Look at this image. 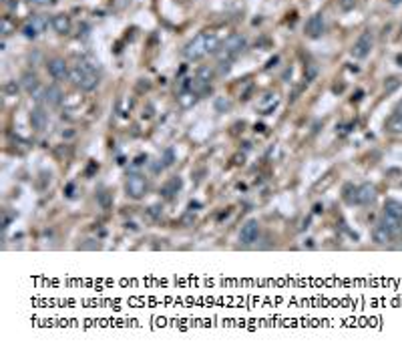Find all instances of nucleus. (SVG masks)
<instances>
[{
	"label": "nucleus",
	"mask_w": 402,
	"mask_h": 352,
	"mask_svg": "<svg viewBox=\"0 0 402 352\" xmlns=\"http://www.w3.org/2000/svg\"><path fill=\"white\" fill-rule=\"evenodd\" d=\"M45 103H46L48 107H58L60 103H63V91H60L56 85L46 87V91H45Z\"/></svg>",
	"instance_id": "nucleus-13"
},
{
	"label": "nucleus",
	"mask_w": 402,
	"mask_h": 352,
	"mask_svg": "<svg viewBox=\"0 0 402 352\" xmlns=\"http://www.w3.org/2000/svg\"><path fill=\"white\" fill-rule=\"evenodd\" d=\"M386 129L390 131V133H402V113H392L390 115V119L386 121Z\"/></svg>",
	"instance_id": "nucleus-18"
},
{
	"label": "nucleus",
	"mask_w": 402,
	"mask_h": 352,
	"mask_svg": "<svg viewBox=\"0 0 402 352\" xmlns=\"http://www.w3.org/2000/svg\"><path fill=\"white\" fill-rule=\"evenodd\" d=\"M258 236H260V223L256 220H250V221H245V225L239 231V242L245 246H252L258 240Z\"/></svg>",
	"instance_id": "nucleus-6"
},
{
	"label": "nucleus",
	"mask_w": 402,
	"mask_h": 352,
	"mask_svg": "<svg viewBox=\"0 0 402 352\" xmlns=\"http://www.w3.org/2000/svg\"><path fill=\"white\" fill-rule=\"evenodd\" d=\"M6 93H18V87L14 83H8L6 85Z\"/></svg>",
	"instance_id": "nucleus-26"
},
{
	"label": "nucleus",
	"mask_w": 402,
	"mask_h": 352,
	"mask_svg": "<svg viewBox=\"0 0 402 352\" xmlns=\"http://www.w3.org/2000/svg\"><path fill=\"white\" fill-rule=\"evenodd\" d=\"M380 223L386 225V227L394 233V236H396V233L400 231V227H402V220H398V218H394V216H388V214L382 216V221H380Z\"/></svg>",
	"instance_id": "nucleus-19"
},
{
	"label": "nucleus",
	"mask_w": 402,
	"mask_h": 352,
	"mask_svg": "<svg viewBox=\"0 0 402 352\" xmlns=\"http://www.w3.org/2000/svg\"><path fill=\"white\" fill-rule=\"evenodd\" d=\"M384 214L402 220V201H398V199H386V203H384Z\"/></svg>",
	"instance_id": "nucleus-16"
},
{
	"label": "nucleus",
	"mask_w": 402,
	"mask_h": 352,
	"mask_svg": "<svg viewBox=\"0 0 402 352\" xmlns=\"http://www.w3.org/2000/svg\"><path fill=\"white\" fill-rule=\"evenodd\" d=\"M197 99H199V95L195 93V91H191V89H185L179 97H177V101H179V105L183 107V109H189V107H193L195 103H197Z\"/></svg>",
	"instance_id": "nucleus-15"
},
{
	"label": "nucleus",
	"mask_w": 402,
	"mask_h": 352,
	"mask_svg": "<svg viewBox=\"0 0 402 352\" xmlns=\"http://www.w3.org/2000/svg\"><path fill=\"white\" fill-rule=\"evenodd\" d=\"M46 24H48V20H46L45 16L37 14V16H33V18H30V20L24 24L22 33H24L26 39H37V37L45 31V28H46Z\"/></svg>",
	"instance_id": "nucleus-5"
},
{
	"label": "nucleus",
	"mask_w": 402,
	"mask_h": 352,
	"mask_svg": "<svg viewBox=\"0 0 402 352\" xmlns=\"http://www.w3.org/2000/svg\"><path fill=\"white\" fill-rule=\"evenodd\" d=\"M245 44H247V41H245V37L243 35H229L227 39H225V43H223V52L222 54H227V56H233V54H237V52H241L243 48H245Z\"/></svg>",
	"instance_id": "nucleus-8"
},
{
	"label": "nucleus",
	"mask_w": 402,
	"mask_h": 352,
	"mask_svg": "<svg viewBox=\"0 0 402 352\" xmlns=\"http://www.w3.org/2000/svg\"><path fill=\"white\" fill-rule=\"evenodd\" d=\"M215 107H218V109L222 111V109H229V107H231V103H229V101H225V99H218V101H215Z\"/></svg>",
	"instance_id": "nucleus-23"
},
{
	"label": "nucleus",
	"mask_w": 402,
	"mask_h": 352,
	"mask_svg": "<svg viewBox=\"0 0 402 352\" xmlns=\"http://www.w3.org/2000/svg\"><path fill=\"white\" fill-rule=\"evenodd\" d=\"M46 67H48V75L54 81H65L71 75V69H69V65L63 61V58H52V61H48Z\"/></svg>",
	"instance_id": "nucleus-7"
},
{
	"label": "nucleus",
	"mask_w": 402,
	"mask_h": 352,
	"mask_svg": "<svg viewBox=\"0 0 402 352\" xmlns=\"http://www.w3.org/2000/svg\"><path fill=\"white\" fill-rule=\"evenodd\" d=\"M356 203H362V205H370L374 199H376V187L372 183H362L358 189H356Z\"/></svg>",
	"instance_id": "nucleus-10"
},
{
	"label": "nucleus",
	"mask_w": 402,
	"mask_h": 352,
	"mask_svg": "<svg viewBox=\"0 0 402 352\" xmlns=\"http://www.w3.org/2000/svg\"><path fill=\"white\" fill-rule=\"evenodd\" d=\"M218 48H220V39L215 37V33H201L185 44L183 56L187 61H199L207 52H218Z\"/></svg>",
	"instance_id": "nucleus-1"
},
{
	"label": "nucleus",
	"mask_w": 402,
	"mask_h": 352,
	"mask_svg": "<svg viewBox=\"0 0 402 352\" xmlns=\"http://www.w3.org/2000/svg\"><path fill=\"white\" fill-rule=\"evenodd\" d=\"M125 189H127V195H131L133 199H141L147 191V179L143 175H129Z\"/></svg>",
	"instance_id": "nucleus-4"
},
{
	"label": "nucleus",
	"mask_w": 402,
	"mask_h": 352,
	"mask_svg": "<svg viewBox=\"0 0 402 352\" xmlns=\"http://www.w3.org/2000/svg\"><path fill=\"white\" fill-rule=\"evenodd\" d=\"M372 44H374V35L370 33V31H364L360 37H358V41L354 43V46H352V56L354 58H366L368 54H370V50H372Z\"/></svg>",
	"instance_id": "nucleus-3"
},
{
	"label": "nucleus",
	"mask_w": 402,
	"mask_h": 352,
	"mask_svg": "<svg viewBox=\"0 0 402 352\" xmlns=\"http://www.w3.org/2000/svg\"><path fill=\"white\" fill-rule=\"evenodd\" d=\"M163 163V167H169V165H173V161H175V153H173V149H165V153H163V159H161Z\"/></svg>",
	"instance_id": "nucleus-22"
},
{
	"label": "nucleus",
	"mask_w": 402,
	"mask_h": 352,
	"mask_svg": "<svg viewBox=\"0 0 402 352\" xmlns=\"http://www.w3.org/2000/svg\"><path fill=\"white\" fill-rule=\"evenodd\" d=\"M392 238H394V233H392L386 225H382V223H378V225L374 227V231H372V240H374L378 246H384V244L392 242Z\"/></svg>",
	"instance_id": "nucleus-14"
},
{
	"label": "nucleus",
	"mask_w": 402,
	"mask_h": 352,
	"mask_svg": "<svg viewBox=\"0 0 402 352\" xmlns=\"http://www.w3.org/2000/svg\"><path fill=\"white\" fill-rule=\"evenodd\" d=\"M69 79H71V83L75 87H79V89H83V91H95L97 85H99V75H97L95 67H92L90 63H87V61H79L71 69Z\"/></svg>",
	"instance_id": "nucleus-2"
},
{
	"label": "nucleus",
	"mask_w": 402,
	"mask_h": 352,
	"mask_svg": "<svg viewBox=\"0 0 402 352\" xmlns=\"http://www.w3.org/2000/svg\"><path fill=\"white\" fill-rule=\"evenodd\" d=\"M46 123H48V117H46L45 109H41V107L33 109V113H30V125H33V129L35 131H45Z\"/></svg>",
	"instance_id": "nucleus-12"
},
{
	"label": "nucleus",
	"mask_w": 402,
	"mask_h": 352,
	"mask_svg": "<svg viewBox=\"0 0 402 352\" xmlns=\"http://www.w3.org/2000/svg\"><path fill=\"white\" fill-rule=\"evenodd\" d=\"M8 33H10V20L4 18V22H2V35H8Z\"/></svg>",
	"instance_id": "nucleus-25"
},
{
	"label": "nucleus",
	"mask_w": 402,
	"mask_h": 352,
	"mask_svg": "<svg viewBox=\"0 0 402 352\" xmlns=\"http://www.w3.org/2000/svg\"><path fill=\"white\" fill-rule=\"evenodd\" d=\"M396 111H398V113H402V101L398 103V109H396Z\"/></svg>",
	"instance_id": "nucleus-27"
},
{
	"label": "nucleus",
	"mask_w": 402,
	"mask_h": 352,
	"mask_svg": "<svg viewBox=\"0 0 402 352\" xmlns=\"http://www.w3.org/2000/svg\"><path fill=\"white\" fill-rule=\"evenodd\" d=\"M33 4H39V6H45V4H52V2H56V0H30Z\"/></svg>",
	"instance_id": "nucleus-24"
},
{
	"label": "nucleus",
	"mask_w": 402,
	"mask_h": 352,
	"mask_svg": "<svg viewBox=\"0 0 402 352\" xmlns=\"http://www.w3.org/2000/svg\"><path fill=\"white\" fill-rule=\"evenodd\" d=\"M181 185H183V183H181V179H179V177H173V179H171V181L165 185L163 193H165V195H173V193H177V191L181 189Z\"/></svg>",
	"instance_id": "nucleus-20"
},
{
	"label": "nucleus",
	"mask_w": 402,
	"mask_h": 352,
	"mask_svg": "<svg viewBox=\"0 0 402 352\" xmlns=\"http://www.w3.org/2000/svg\"><path fill=\"white\" fill-rule=\"evenodd\" d=\"M50 26H52V31L58 33V35H69L71 33V18L67 14H54L50 18Z\"/></svg>",
	"instance_id": "nucleus-11"
},
{
	"label": "nucleus",
	"mask_w": 402,
	"mask_h": 352,
	"mask_svg": "<svg viewBox=\"0 0 402 352\" xmlns=\"http://www.w3.org/2000/svg\"><path fill=\"white\" fill-rule=\"evenodd\" d=\"M400 87V79H396V77H390L386 83H384V91L386 93H394L396 89Z\"/></svg>",
	"instance_id": "nucleus-21"
},
{
	"label": "nucleus",
	"mask_w": 402,
	"mask_h": 352,
	"mask_svg": "<svg viewBox=\"0 0 402 352\" xmlns=\"http://www.w3.org/2000/svg\"><path fill=\"white\" fill-rule=\"evenodd\" d=\"M326 31V20H324V14H314L308 18L306 22V35L308 37H312V39H318L322 37Z\"/></svg>",
	"instance_id": "nucleus-9"
},
{
	"label": "nucleus",
	"mask_w": 402,
	"mask_h": 352,
	"mask_svg": "<svg viewBox=\"0 0 402 352\" xmlns=\"http://www.w3.org/2000/svg\"><path fill=\"white\" fill-rule=\"evenodd\" d=\"M22 87H24V89L30 93V95H33L37 89H39V77L35 75V73H24L22 75Z\"/></svg>",
	"instance_id": "nucleus-17"
}]
</instances>
